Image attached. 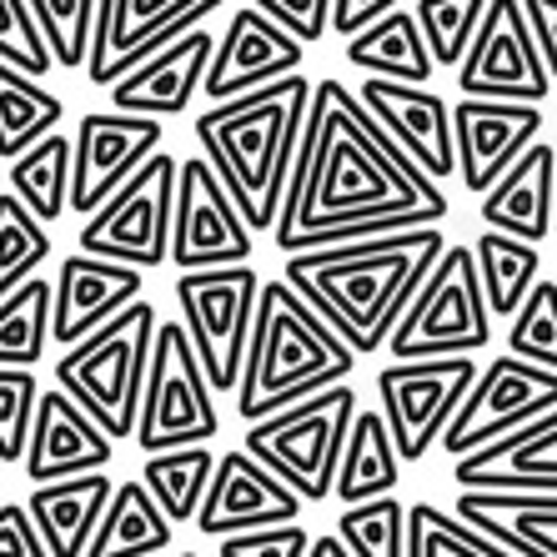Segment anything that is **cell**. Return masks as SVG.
<instances>
[{
    "instance_id": "cell-46",
    "label": "cell",
    "mask_w": 557,
    "mask_h": 557,
    "mask_svg": "<svg viewBox=\"0 0 557 557\" xmlns=\"http://www.w3.org/2000/svg\"><path fill=\"white\" fill-rule=\"evenodd\" d=\"M403 5V0H332V21H326V30L342 40L362 36L367 26H376L382 15H392Z\"/></svg>"
},
{
    "instance_id": "cell-12",
    "label": "cell",
    "mask_w": 557,
    "mask_h": 557,
    "mask_svg": "<svg viewBox=\"0 0 557 557\" xmlns=\"http://www.w3.org/2000/svg\"><path fill=\"white\" fill-rule=\"evenodd\" d=\"M226 0H96L91 51H86V81L91 86H116L141 61L166 51L186 30L207 26Z\"/></svg>"
},
{
    "instance_id": "cell-32",
    "label": "cell",
    "mask_w": 557,
    "mask_h": 557,
    "mask_svg": "<svg viewBox=\"0 0 557 557\" xmlns=\"http://www.w3.org/2000/svg\"><path fill=\"white\" fill-rule=\"evenodd\" d=\"M65 116V101L51 96L40 81L21 76L11 65H0V161L11 166L15 156H26L36 141H46Z\"/></svg>"
},
{
    "instance_id": "cell-17",
    "label": "cell",
    "mask_w": 557,
    "mask_h": 557,
    "mask_svg": "<svg viewBox=\"0 0 557 557\" xmlns=\"http://www.w3.org/2000/svg\"><path fill=\"white\" fill-rule=\"evenodd\" d=\"M301 61H307V46H301V40H292L282 26H272L261 11L242 5V11H232L226 36H221L216 51H211L201 91H207L211 106L242 101V96L267 91L276 81L297 76Z\"/></svg>"
},
{
    "instance_id": "cell-7",
    "label": "cell",
    "mask_w": 557,
    "mask_h": 557,
    "mask_svg": "<svg viewBox=\"0 0 557 557\" xmlns=\"http://www.w3.org/2000/svg\"><path fill=\"white\" fill-rule=\"evenodd\" d=\"M487 342H493V317L472 247H447L407 301L403 322L392 326L382 351H392V362H437V357H472Z\"/></svg>"
},
{
    "instance_id": "cell-24",
    "label": "cell",
    "mask_w": 557,
    "mask_h": 557,
    "mask_svg": "<svg viewBox=\"0 0 557 557\" xmlns=\"http://www.w3.org/2000/svg\"><path fill=\"white\" fill-rule=\"evenodd\" d=\"M211 51H216V40H211L207 26L186 30L182 40H171L166 51H156L131 76H121L111 86V106L121 116H146V121L182 116L196 101V91H201V81H207Z\"/></svg>"
},
{
    "instance_id": "cell-30",
    "label": "cell",
    "mask_w": 557,
    "mask_h": 557,
    "mask_svg": "<svg viewBox=\"0 0 557 557\" xmlns=\"http://www.w3.org/2000/svg\"><path fill=\"white\" fill-rule=\"evenodd\" d=\"M171 547V522L151 503L141 482H116V493L106 503L101 522L91 532L86 557H151Z\"/></svg>"
},
{
    "instance_id": "cell-18",
    "label": "cell",
    "mask_w": 557,
    "mask_h": 557,
    "mask_svg": "<svg viewBox=\"0 0 557 557\" xmlns=\"http://www.w3.org/2000/svg\"><path fill=\"white\" fill-rule=\"evenodd\" d=\"M357 101L367 106V116L392 136L397 151H407L432 186L453 182L457 156H453V106L428 86H397V81H372L357 86Z\"/></svg>"
},
{
    "instance_id": "cell-13",
    "label": "cell",
    "mask_w": 557,
    "mask_h": 557,
    "mask_svg": "<svg viewBox=\"0 0 557 557\" xmlns=\"http://www.w3.org/2000/svg\"><path fill=\"white\" fill-rule=\"evenodd\" d=\"M547 412H557V372L528 367L503 351V357H493V362L478 372V382L467 387L462 407H457L447 432H442V453L457 462V457L478 453V447L528 428V422H537V417H547Z\"/></svg>"
},
{
    "instance_id": "cell-3",
    "label": "cell",
    "mask_w": 557,
    "mask_h": 557,
    "mask_svg": "<svg viewBox=\"0 0 557 557\" xmlns=\"http://www.w3.org/2000/svg\"><path fill=\"white\" fill-rule=\"evenodd\" d=\"M307 101L311 81L297 71V76L267 86V91H251L226 106H207L196 116L201 161L216 171V182L226 186L251 236L272 232L276 216H282L286 171H292V151H297L301 121H307Z\"/></svg>"
},
{
    "instance_id": "cell-23",
    "label": "cell",
    "mask_w": 557,
    "mask_h": 557,
    "mask_svg": "<svg viewBox=\"0 0 557 557\" xmlns=\"http://www.w3.org/2000/svg\"><path fill=\"white\" fill-rule=\"evenodd\" d=\"M462 493H532L557 497V412L537 417L528 428L487 442L478 453L453 462Z\"/></svg>"
},
{
    "instance_id": "cell-4",
    "label": "cell",
    "mask_w": 557,
    "mask_h": 557,
    "mask_svg": "<svg viewBox=\"0 0 557 557\" xmlns=\"http://www.w3.org/2000/svg\"><path fill=\"white\" fill-rule=\"evenodd\" d=\"M357 372V357L332 337V326L276 276L261 282L257 317H251L247 362L236 382V412L242 422H267L286 407L307 403L326 387H342Z\"/></svg>"
},
{
    "instance_id": "cell-2",
    "label": "cell",
    "mask_w": 557,
    "mask_h": 557,
    "mask_svg": "<svg viewBox=\"0 0 557 557\" xmlns=\"http://www.w3.org/2000/svg\"><path fill=\"white\" fill-rule=\"evenodd\" d=\"M442 251H447L442 226H417V232H392L351 247L297 251L286 257L282 282L332 326V337L351 357H367L387 347L392 326L403 322L407 301L428 282Z\"/></svg>"
},
{
    "instance_id": "cell-28",
    "label": "cell",
    "mask_w": 557,
    "mask_h": 557,
    "mask_svg": "<svg viewBox=\"0 0 557 557\" xmlns=\"http://www.w3.org/2000/svg\"><path fill=\"white\" fill-rule=\"evenodd\" d=\"M403 478V462H397V447L387 437V422L372 412V407H357L347 428V447H342L337 462V482H332V497L342 507L357 503H376V497H392Z\"/></svg>"
},
{
    "instance_id": "cell-16",
    "label": "cell",
    "mask_w": 557,
    "mask_h": 557,
    "mask_svg": "<svg viewBox=\"0 0 557 557\" xmlns=\"http://www.w3.org/2000/svg\"><path fill=\"white\" fill-rule=\"evenodd\" d=\"M156 151H161V121L86 111L76 136H71V201H65V211H76L81 221L101 211V201H111Z\"/></svg>"
},
{
    "instance_id": "cell-31",
    "label": "cell",
    "mask_w": 557,
    "mask_h": 557,
    "mask_svg": "<svg viewBox=\"0 0 557 557\" xmlns=\"http://www.w3.org/2000/svg\"><path fill=\"white\" fill-rule=\"evenodd\" d=\"M5 186L51 232L55 221L65 216V201H71V136L51 131L26 156H15L11 166H5Z\"/></svg>"
},
{
    "instance_id": "cell-15",
    "label": "cell",
    "mask_w": 557,
    "mask_h": 557,
    "mask_svg": "<svg viewBox=\"0 0 557 557\" xmlns=\"http://www.w3.org/2000/svg\"><path fill=\"white\" fill-rule=\"evenodd\" d=\"M457 86H462V101L543 106L553 96L543 55H537L532 30L522 21V0H487L478 36L457 65Z\"/></svg>"
},
{
    "instance_id": "cell-6",
    "label": "cell",
    "mask_w": 557,
    "mask_h": 557,
    "mask_svg": "<svg viewBox=\"0 0 557 557\" xmlns=\"http://www.w3.org/2000/svg\"><path fill=\"white\" fill-rule=\"evenodd\" d=\"M357 407L362 403H357L351 387H326L317 397H307V403L267 417V422H251L242 453L257 467H267L286 493H297L301 507L326 503Z\"/></svg>"
},
{
    "instance_id": "cell-8",
    "label": "cell",
    "mask_w": 557,
    "mask_h": 557,
    "mask_svg": "<svg viewBox=\"0 0 557 557\" xmlns=\"http://www.w3.org/2000/svg\"><path fill=\"white\" fill-rule=\"evenodd\" d=\"M216 392L207 387V372L196 362L182 322H156L151 362H146L141 412H136V442L141 453H182V447H207L221 432Z\"/></svg>"
},
{
    "instance_id": "cell-44",
    "label": "cell",
    "mask_w": 557,
    "mask_h": 557,
    "mask_svg": "<svg viewBox=\"0 0 557 557\" xmlns=\"http://www.w3.org/2000/svg\"><path fill=\"white\" fill-rule=\"evenodd\" d=\"M311 532L301 522H286V528H257V532H236V537H221L216 557H307Z\"/></svg>"
},
{
    "instance_id": "cell-20",
    "label": "cell",
    "mask_w": 557,
    "mask_h": 557,
    "mask_svg": "<svg viewBox=\"0 0 557 557\" xmlns=\"http://www.w3.org/2000/svg\"><path fill=\"white\" fill-rule=\"evenodd\" d=\"M141 286L146 272H136V267H116V261H96L71 251L55 267L51 282V347L71 351L76 342L101 332L131 301H141Z\"/></svg>"
},
{
    "instance_id": "cell-47",
    "label": "cell",
    "mask_w": 557,
    "mask_h": 557,
    "mask_svg": "<svg viewBox=\"0 0 557 557\" xmlns=\"http://www.w3.org/2000/svg\"><path fill=\"white\" fill-rule=\"evenodd\" d=\"M522 21L532 30V46L543 55L547 81L557 86V0H522Z\"/></svg>"
},
{
    "instance_id": "cell-39",
    "label": "cell",
    "mask_w": 557,
    "mask_h": 557,
    "mask_svg": "<svg viewBox=\"0 0 557 557\" xmlns=\"http://www.w3.org/2000/svg\"><path fill=\"white\" fill-rule=\"evenodd\" d=\"M482 11H487V0H417L412 5V21L428 40V55L432 65H462L467 46L478 36L482 26Z\"/></svg>"
},
{
    "instance_id": "cell-37",
    "label": "cell",
    "mask_w": 557,
    "mask_h": 557,
    "mask_svg": "<svg viewBox=\"0 0 557 557\" xmlns=\"http://www.w3.org/2000/svg\"><path fill=\"white\" fill-rule=\"evenodd\" d=\"M337 543L351 557H407V503L376 497V503L342 507Z\"/></svg>"
},
{
    "instance_id": "cell-49",
    "label": "cell",
    "mask_w": 557,
    "mask_h": 557,
    "mask_svg": "<svg viewBox=\"0 0 557 557\" xmlns=\"http://www.w3.org/2000/svg\"><path fill=\"white\" fill-rule=\"evenodd\" d=\"M307 557H351V553L337 543V532H322V537H311Z\"/></svg>"
},
{
    "instance_id": "cell-27",
    "label": "cell",
    "mask_w": 557,
    "mask_h": 557,
    "mask_svg": "<svg viewBox=\"0 0 557 557\" xmlns=\"http://www.w3.org/2000/svg\"><path fill=\"white\" fill-rule=\"evenodd\" d=\"M111 493H116V482L106 478V472H86V478H71V482L30 487L26 512H30V528H36L46 557H86L91 532H96V522H101Z\"/></svg>"
},
{
    "instance_id": "cell-1",
    "label": "cell",
    "mask_w": 557,
    "mask_h": 557,
    "mask_svg": "<svg viewBox=\"0 0 557 557\" xmlns=\"http://www.w3.org/2000/svg\"><path fill=\"white\" fill-rule=\"evenodd\" d=\"M397 216L407 226H442L447 221V191L432 186L392 146V136L367 116L347 81H317L301 121L292 171H286L282 216L272 226L276 251L297 242L311 226L337 221Z\"/></svg>"
},
{
    "instance_id": "cell-48",
    "label": "cell",
    "mask_w": 557,
    "mask_h": 557,
    "mask_svg": "<svg viewBox=\"0 0 557 557\" xmlns=\"http://www.w3.org/2000/svg\"><path fill=\"white\" fill-rule=\"evenodd\" d=\"M0 557H46L36 528H30L26 503H5V507H0Z\"/></svg>"
},
{
    "instance_id": "cell-29",
    "label": "cell",
    "mask_w": 557,
    "mask_h": 557,
    "mask_svg": "<svg viewBox=\"0 0 557 557\" xmlns=\"http://www.w3.org/2000/svg\"><path fill=\"white\" fill-rule=\"evenodd\" d=\"M347 61L372 81H397V86H428L432 81V55H428V40L417 30L412 11L397 5L392 15H382L376 26H367L362 36L347 40Z\"/></svg>"
},
{
    "instance_id": "cell-34",
    "label": "cell",
    "mask_w": 557,
    "mask_h": 557,
    "mask_svg": "<svg viewBox=\"0 0 557 557\" xmlns=\"http://www.w3.org/2000/svg\"><path fill=\"white\" fill-rule=\"evenodd\" d=\"M51 347V282L30 276L21 292L0 301V367L36 372Z\"/></svg>"
},
{
    "instance_id": "cell-38",
    "label": "cell",
    "mask_w": 557,
    "mask_h": 557,
    "mask_svg": "<svg viewBox=\"0 0 557 557\" xmlns=\"http://www.w3.org/2000/svg\"><path fill=\"white\" fill-rule=\"evenodd\" d=\"M407 557H512L482 532H472L457 512H442L432 503L407 507Z\"/></svg>"
},
{
    "instance_id": "cell-10",
    "label": "cell",
    "mask_w": 557,
    "mask_h": 557,
    "mask_svg": "<svg viewBox=\"0 0 557 557\" xmlns=\"http://www.w3.org/2000/svg\"><path fill=\"white\" fill-rule=\"evenodd\" d=\"M176 156L161 151L146 161L111 201H101V211L86 216L76 236L81 257L116 261V267H166V242H171V196H176Z\"/></svg>"
},
{
    "instance_id": "cell-45",
    "label": "cell",
    "mask_w": 557,
    "mask_h": 557,
    "mask_svg": "<svg viewBox=\"0 0 557 557\" xmlns=\"http://www.w3.org/2000/svg\"><path fill=\"white\" fill-rule=\"evenodd\" d=\"M251 11H261L301 46H317L326 36V21H332V0H251Z\"/></svg>"
},
{
    "instance_id": "cell-42",
    "label": "cell",
    "mask_w": 557,
    "mask_h": 557,
    "mask_svg": "<svg viewBox=\"0 0 557 557\" xmlns=\"http://www.w3.org/2000/svg\"><path fill=\"white\" fill-rule=\"evenodd\" d=\"M0 65H11V71H21L30 81L55 71L51 46L40 36V21L30 11V0H0Z\"/></svg>"
},
{
    "instance_id": "cell-14",
    "label": "cell",
    "mask_w": 557,
    "mask_h": 557,
    "mask_svg": "<svg viewBox=\"0 0 557 557\" xmlns=\"http://www.w3.org/2000/svg\"><path fill=\"white\" fill-rule=\"evenodd\" d=\"M166 261L182 272H211V267H247L251 232L242 211L232 207L226 186L201 156H186L176 166V196H171V242Z\"/></svg>"
},
{
    "instance_id": "cell-5",
    "label": "cell",
    "mask_w": 557,
    "mask_h": 557,
    "mask_svg": "<svg viewBox=\"0 0 557 557\" xmlns=\"http://www.w3.org/2000/svg\"><path fill=\"white\" fill-rule=\"evenodd\" d=\"M156 322L161 317H156L151 301H131L101 332H91L86 342H76L71 351L55 357V392H65L111 442L136 437Z\"/></svg>"
},
{
    "instance_id": "cell-35",
    "label": "cell",
    "mask_w": 557,
    "mask_h": 557,
    "mask_svg": "<svg viewBox=\"0 0 557 557\" xmlns=\"http://www.w3.org/2000/svg\"><path fill=\"white\" fill-rule=\"evenodd\" d=\"M216 457L211 447H182V453H156L141 467V487L151 493V503L166 512V522H196L201 497L211 487Z\"/></svg>"
},
{
    "instance_id": "cell-40",
    "label": "cell",
    "mask_w": 557,
    "mask_h": 557,
    "mask_svg": "<svg viewBox=\"0 0 557 557\" xmlns=\"http://www.w3.org/2000/svg\"><path fill=\"white\" fill-rule=\"evenodd\" d=\"M507 357H518L528 367H543V372H557V282L537 276V286L512 311Z\"/></svg>"
},
{
    "instance_id": "cell-21",
    "label": "cell",
    "mask_w": 557,
    "mask_h": 557,
    "mask_svg": "<svg viewBox=\"0 0 557 557\" xmlns=\"http://www.w3.org/2000/svg\"><path fill=\"white\" fill-rule=\"evenodd\" d=\"M111 457H116V442L106 437L91 417L81 412L65 392L40 387L36 422H30V437H26V457H21L30 487L71 482V478H86V472H106Z\"/></svg>"
},
{
    "instance_id": "cell-50",
    "label": "cell",
    "mask_w": 557,
    "mask_h": 557,
    "mask_svg": "<svg viewBox=\"0 0 557 557\" xmlns=\"http://www.w3.org/2000/svg\"><path fill=\"white\" fill-rule=\"evenodd\" d=\"M553 236H557V196H553Z\"/></svg>"
},
{
    "instance_id": "cell-11",
    "label": "cell",
    "mask_w": 557,
    "mask_h": 557,
    "mask_svg": "<svg viewBox=\"0 0 557 557\" xmlns=\"http://www.w3.org/2000/svg\"><path fill=\"white\" fill-rule=\"evenodd\" d=\"M482 367L472 357H437V362H392L376 372V417L387 422V437L397 447V462L417 467L432 453L462 407L467 387Z\"/></svg>"
},
{
    "instance_id": "cell-22",
    "label": "cell",
    "mask_w": 557,
    "mask_h": 557,
    "mask_svg": "<svg viewBox=\"0 0 557 557\" xmlns=\"http://www.w3.org/2000/svg\"><path fill=\"white\" fill-rule=\"evenodd\" d=\"M297 518H301L297 493H286L267 467H257L236 447V453L216 457V472H211V487L201 497L196 528L221 543V537H236V532L286 528V522H297Z\"/></svg>"
},
{
    "instance_id": "cell-25",
    "label": "cell",
    "mask_w": 557,
    "mask_h": 557,
    "mask_svg": "<svg viewBox=\"0 0 557 557\" xmlns=\"http://www.w3.org/2000/svg\"><path fill=\"white\" fill-rule=\"evenodd\" d=\"M553 196H557V146L532 141L507 166V176L487 196H478L482 232H503L512 242L537 247L553 236Z\"/></svg>"
},
{
    "instance_id": "cell-41",
    "label": "cell",
    "mask_w": 557,
    "mask_h": 557,
    "mask_svg": "<svg viewBox=\"0 0 557 557\" xmlns=\"http://www.w3.org/2000/svg\"><path fill=\"white\" fill-rule=\"evenodd\" d=\"M30 11H36L40 36L51 46V61L61 65V71H86L96 0H30Z\"/></svg>"
},
{
    "instance_id": "cell-33",
    "label": "cell",
    "mask_w": 557,
    "mask_h": 557,
    "mask_svg": "<svg viewBox=\"0 0 557 557\" xmlns=\"http://www.w3.org/2000/svg\"><path fill=\"white\" fill-rule=\"evenodd\" d=\"M472 261H478V282L487 297V317H512L522 307L537 276H543V257L528 242H512L503 232H482L472 242Z\"/></svg>"
},
{
    "instance_id": "cell-43",
    "label": "cell",
    "mask_w": 557,
    "mask_h": 557,
    "mask_svg": "<svg viewBox=\"0 0 557 557\" xmlns=\"http://www.w3.org/2000/svg\"><path fill=\"white\" fill-rule=\"evenodd\" d=\"M36 403H40L36 372H11V367H0V467H15L26 457Z\"/></svg>"
},
{
    "instance_id": "cell-51",
    "label": "cell",
    "mask_w": 557,
    "mask_h": 557,
    "mask_svg": "<svg viewBox=\"0 0 557 557\" xmlns=\"http://www.w3.org/2000/svg\"><path fill=\"white\" fill-rule=\"evenodd\" d=\"M176 557H201V553H176Z\"/></svg>"
},
{
    "instance_id": "cell-19",
    "label": "cell",
    "mask_w": 557,
    "mask_h": 557,
    "mask_svg": "<svg viewBox=\"0 0 557 557\" xmlns=\"http://www.w3.org/2000/svg\"><path fill=\"white\" fill-rule=\"evenodd\" d=\"M537 136H543V106L457 101L453 106V156H457L462 186L472 196H487Z\"/></svg>"
},
{
    "instance_id": "cell-9",
    "label": "cell",
    "mask_w": 557,
    "mask_h": 557,
    "mask_svg": "<svg viewBox=\"0 0 557 557\" xmlns=\"http://www.w3.org/2000/svg\"><path fill=\"white\" fill-rule=\"evenodd\" d=\"M257 297H261V276L251 261L247 267H211V272L176 276L182 332L191 342L201 372H207L211 392H236V382H242Z\"/></svg>"
},
{
    "instance_id": "cell-36",
    "label": "cell",
    "mask_w": 557,
    "mask_h": 557,
    "mask_svg": "<svg viewBox=\"0 0 557 557\" xmlns=\"http://www.w3.org/2000/svg\"><path fill=\"white\" fill-rule=\"evenodd\" d=\"M46 257H51V232L11 191H0V301L40 276Z\"/></svg>"
},
{
    "instance_id": "cell-26",
    "label": "cell",
    "mask_w": 557,
    "mask_h": 557,
    "mask_svg": "<svg viewBox=\"0 0 557 557\" xmlns=\"http://www.w3.org/2000/svg\"><path fill=\"white\" fill-rule=\"evenodd\" d=\"M453 512L512 557H557V497L457 493Z\"/></svg>"
}]
</instances>
